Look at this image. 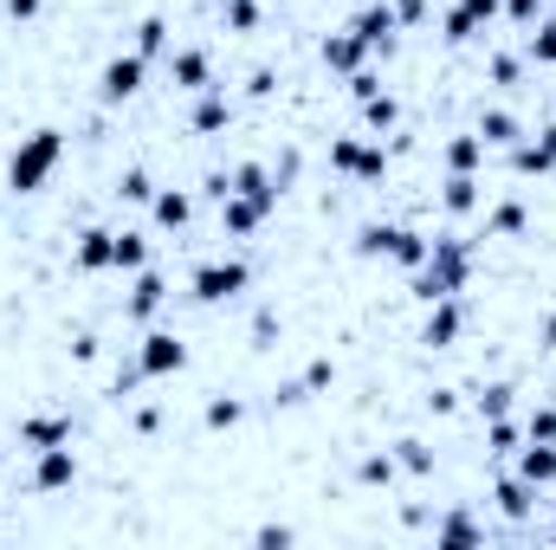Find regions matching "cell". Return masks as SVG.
Listing matches in <instances>:
<instances>
[{
	"label": "cell",
	"mask_w": 556,
	"mask_h": 550,
	"mask_svg": "<svg viewBox=\"0 0 556 550\" xmlns=\"http://www.w3.org/2000/svg\"><path fill=\"white\" fill-rule=\"evenodd\" d=\"M551 72H556V65H551Z\"/></svg>",
	"instance_id": "94428289"
},
{
	"label": "cell",
	"mask_w": 556,
	"mask_h": 550,
	"mask_svg": "<svg viewBox=\"0 0 556 550\" xmlns=\"http://www.w3.org/2000/svg\"><path fill=\"white\" fill-rule=\"evenodd\" d=\"M427 240L433 234H420V227H402V221H389V266H402V273H420L427 266Z\"/></svg>",
	"instance_id": "ac0fdd59"
},
{
	"label": "cell",
	"mask_w": 556,
	"mask_h": 550,
	"mask_svg": "<svg viewBox=\"0 0 556 550\" xmlns=\"http://www.w3.org/2000/svg\"><path fill=\"white\" fill-rule=\"evenodd\" d=\"M427 409H433V414H453V409H459V396H453V389H433V396H427Z\"/></svg>",
	"instance_id": "db71d44e"
},
{
	"label": "cell",
	"mask_w": 556,
	"mask_h": 550,
	"mask_svg": "<svg viewBox=\"0 0 556 550\" xmlns=\"http://www.w3.org/2000/svg\"><path fill=\"white\" fill-rule=\"evenodd\" d=\"M485 78H492V85H518V78H525V59H511V52H492V59H485Z\"/></svg>",
	"instance_id": "60d3db41"
},
{
	"label": "cell",
	"mask_w": 556,
	"mask_h": 550,
	"mask_svg": "<svg viewBox=\"0 0 556 550\" xmlns=\"http://www.w3.org/2000/svg\"><path fill=\"white\" fill-rule=\"evenodd\" d=\"M356 33H363V46L369 52H395V39H402V20H395V0H369V7H356V20H350Z\"/></svg>",
	"instance_id": "52a82bcc"
},
{
	"label": "cell",
	"mask_w": 556,
	"mask_h": 550,
	"mask_svg": "<svg viewBox=\"0 0 556 550\" xmlns=\"http://www.w3.org/2000/svg\"><path fill=\"white\" fill-rule=\"evenodd\" d=\"M538 343H544V350H551V357H556V304H551V311H544V324H538Z\"/></svg>",
	"instance_id": "f5cc1de1"
},
{
	"label": "cell",
	"mask_w": 556,
	"mask_h": 550,
	"mask_svg": "<svg viewBox=\"0 0 556 550\" xmlns=\"http://www.w3.org/2000/svg\"><path fill=\"white\" fill-rule=\"evenodd\" d=\"M511 460H518V479H531L538 492H544V486H556V440H525Z\"/></svg>",
	"instance_id": "603a6c76"
},
{
	"label": "cell",
	"mask_w": 556,
	"mask_h": 550,
	"mask_svg": "<svg viewBox=\"0 0 556 550\" xmlns=\"http://www.w3.org/2000/svg\"><path fill=\"white\" fill-rule=\"evenodd\" d=\"M356 260H382L389 253V221H369V227H356V247H350Z\"/></svg>",
	"instance_id": "ab89813d"
},
{
	"label": "cell",
	"mask_w": 556,
	"mask_h": 550,
	"mask_svg": "<svg viewBox=\"0 0 556 550\" xmlns=\"http://www.w3.org/2000/svg\"><path fill=\"white\" fill-rule=\"evenodd\" d=\"M551 545H556V532H551Z\"/></svg>",
	"instance_id": "680465c9"
},
{
	"label": "cell",
	"mask_w": 556,
	"mask_h": 550,
	"mask_svg": "<svg viewBox=\"0 0 556 550\" xmlns=\"http://www.w3.org/2000/svg\"><path fill=\"white\" fill-rule=\"evenodd\" d=\"M479 414L492 421V414H511V383H485L479 389Z\"/></svg>",
	"instance_id": "7bdbcfd3"
},
{
	"label": "cell",
	"mask_w": 556,
	"mask_h": 550,
	"mask_svg": "<svg viewBox=\"0 0 556 550\" xmlns=\"http://www.w3.org/2000/svg\"><path fill=\"white\" fill-rule=\"evenodd\" d=\"M227 188H240V195H253V201H266L273 214H278V201H285V188H278V175L266 168V162H253V155L227 168Z\"/></svg>",
	"instance_id": "9a60e30c"
},
{
	"label": "cell",
	"mask_w": 556,
	"mask_h": 550,
	"mask_svg": "<svg viewBox=\"0 0 556 550\" xmlns=\"http://www.w3.org/2000/svg\"><path fill=\"white\" fill-rule=\"evenodd\" d=\"M440 162H446V175H479V168H485V137H479V130H459V137H446Z\"/></svg>",
	"instance_id": "d4e9b609"
},
{
	"label": "cell",
	"mask_w": 556,
	"mask_h": 550,
	"mask_svg": "<svg viewBox=\"0 0 556 550\" xmlns=\"http://www.w3.org/2000/svg\"><path fill=\"white\" fill-rule=\"evenodd\" d=\"M453 7H459V13H466V20H472L479 33H485V26H492L498 13H505V0H453Z\"/></svg>",
	"instance_id": "ee69618b"
},
{
	"label": "cell",
	"mask_w": 556,
	"mask_h": 550,
	"mask_svg": "<svg viewBox=\"0 0 556 550\" xmlns=\"http://www.w3.org/2000/svg\"><path fill=\"white\" fill-rule=\"evenodd\" d=\"M544 13H551V0H505V20H511V26H525V33H531Z\"/></svg>",
	"instance_id": "b9f144b4"
},
{
	"label": "cell",
	"mask_w": 556,
	"mask_h": 550,
	"mask_svg": "<svg viewBox=\"0 0 556 550\" xmlns=\"http://www.w3.org/2000/svg\"><path fill=\"white\" fill-rule=\"evenodd\" d=\"M479 201H485V182H479V175H446V182H440V208H446V221L479 214Z\"/></svg>",
	"instance_id": "ffe728a7"
},
{
	"label": "cell",
	"mask_w": 556,
	"mask_h": 550,
	"mask_svg": "<svg viewBox=\"0 0 556 550\" xmlns=\"http://www.w3.org/2000/svg\"><path fill=\"white\" fill-rule=\"evenodd\" d=\"M253 545H260V550H285V545H298V532H291V525H260V532H253Z\"/></svg>",
	"instance_id": "681fc988"
},
{
	"label": "cell",
	"mask_w": 556,
	"mask_h": 550,
	"mask_svg": "<svg viewBox=\"0 0 556 550\" xmlns=\"http://www.w3.org/2000/svg\"><path fill=\"white\" fill-rule=\"evenodd\" d=\"M518 434H525V427H518L511 414H492V421H485V453H498V460H505V453H518V447H525Z\"/></svg>",
	"instance_id": "e575fe53"
},
{
	"label": "cell",
	"mask_w": 556,
	"mask_h": 550,
	"mask_svg": "<svg viewBox=\"0 0 556 550\" xmlns=\"http://www.w3.org/2000/svg\"><path fill=\"white\" fill-rule=\"evenodd\" d=\"M273 85H278V72H273V65H260V72H253V85H247V91H253V98H273Z\"/></svg>",
	"instance_id": "816d5d0a"
},
{
	"label": "cell",
	"mask_w": 556,
	"mask_h": 550,
	"mask_svg": "<svg viewBox=\"0 0 556 550\" xmlns=\"http://www.w3.org/2000/svg\"><path fill=\"white\" fill-rule=\"evenodd\" d=\"M395 20L415 33V26H427V0H395Z\"/></svg>",
	"instance_id": "f907efd6"
},
{
	"label": "cell",
	"mask_w": 556,
	"mask_h": 550,
	"mask_svg": "<svg viewBox=\"0 0 556 550\" xmlns=\"http://www.w3.org/2000/svg\"><path fill=\"white\" fill-rule=\"evenodd\" d=\"M59 162H65V130L59 124H39V130H26V137L7 149V188L13 195H39L59 175Z\"/></svg>",
	"instance_id": "7a4b0ae2"
},
{
	"label": "cell",
	"mask_w": 556,
	"mask_h": 550,
	"mask_svg": "<svg viewBox=\"0 0 556 550\" xmlns=\"http://www.w3.org/2000/svg\"><path fill=\"white\" fill-rule=\"evenodd\" d=\"M188 370V337L181 330H162V324H149L137 343V376H149V383H175Z\"/></svg>",
	"instance_id": "277c9868"
},
{
	"label": "cell",
	"mask_w": 556,
	"mask_h": 550,
	"mask_svg": "<svg viewBox=\"0 0 556 550\" xmlns=\"http://www.w3.org/2000/svg\"><path fill=\"white\" fill-rule=\"evenodd\" d=\"M492 505H498L511 525H525V518L538 512V486H531V479H518V473H498V479H492Z\"/></svg>",
	"instance_id": "2e32d148"
},
{
	"label": "cell",
	"mask_w": 556,
	"mask_h": 550,
	"mask_svg": "<svg viewBox=\"0 0 556 550\" xmlns=\"http://www.w3.org/2000/svg\"><path fill=\"white\" fill-rule=\"evenodd\" d=\"M247 285H253V266H247V260H201V266L188 273V298L214 311V304H233Z\"/></svg>",
	"instance_id": "3957f363"
},
{
	"label": "cell",
	"mask_w": 556,
	"mask_h": 550,
	"mask_svg": "<svg viewBox=\"0 0 556 550\" xmlns=\"http://www.w3.org/2000/svg\"><path fill=\"white\" fill-rule=\"evenodd\" d=\"M472 39H479V26H472L459 7H446V13H440V46H472Z\"/></svg>",
	"instance_id": "f35d334b"
},
{
	"label": "cell",
	"mask_w": 556,
	"mask_h": 550,
	"mask_svg": "<svg viewBox=\"0 0 556 550\" xmlns=\"http://www.w3.org/2000/svg\"><path fill=\"white\" fill-rule=\"evenodd\" d=\"M207 7H227V0H207Z\"/></svg>",
	"instance_id": "9f6ffc18"
},
{
	"label": "cell",
	"mask_w": 556,
	"mask_h": 550,
	"mask_svg": "<svg viewBox=\"0 0 556 550\" xmlns=\"http://www.w3.org/2000/svg\"><path fill=\"white\" fill-rule=\"evenodd\" d=\"M356 111H363V137H389V130L402 124V98H395V91H376V98H363Z\"/></svg>",
	"instance_id": "4316f807"
},
{
	"label": "cell",
	"mask_w": 556,
	"mask_h": 550,
	"mask_svg": "<svg viewBox=\"0 0 556 550\" xmlns=\"http://www.w3.org/2000/svg\"><path fill=\"white\" fill-rule=\"evenodd\" d=\"M0 479H7V460H0Z\"/></svg>",
	"instance_id": "6f0895ef"
},
{
	"label": "cell",
	"mask_w": 556,
	"mask_h": 550,
	"mask_svg": "<svg viewBox=\"0 0 556 550\" xmlns=\"http://www.w3.org/2000/svg\"><path fill=\"white\" fill-rule=\"evenodd\" d=\"M142 85H149V59L130 46V52H111V59L98 65V85H91V91H98V104H111V111H117V104H130V98H137Z\"/></svg>",
	"instance_id": "5b68a950"
},
{
	"label": "cell",
	"mask_w": 556,
	"mask_h": 550,
	"mask_svg": "<svg viewBox=\"0 0 556 550\" xmlns=\"http://www.w3.org/2000/svg\"><path fill=\"white\" fill-rule=\"evenodd\" d=\"M266 221H273V208H266V201H253V195H240V188H227V195H220V234H227V240H253Z\"/></svg>",
	"instance_id": "ba28073f"
},
{
	"label": "cell",
	"mask_w": 556,
	"mask_h": 550,
	"mask_svg": "<svg viewBox=\"0 0 556 550\" xmlns=\"http://www.w3.org/2000/svg\"><path fill=\"white\" fill-rule=\"evenodd\" d=\"M72 440V414H26L20 421V447L39 453V447H65Z\"/></svg>",
	"instance_id": "7402d4cb"
},
{
	"label": "cell",
	"mask_w": 556,
	"mask_h": 550,
	"mask_svg": "<svg viewBox=\"0 0 556 550\" xmlns=\"http://www.w3.org/2000/svg\"><path fill=\"white\" fill-rule=\"evenodd\" d=\"M525 59H531V65H556V7L525 33Z\"/></svg>",
	"instance_id": "d6a6232c"
},
{
	"label": "cell",
	"mask_w": 556,
	"mask_h": 550,
	"mask_svg": "<svg viewBox=\"0 0 556 550\" xmlns=\"http://www.w3.org/2000/svg\"><path fill=\"white\" fill-rule=\"evenodd\" d=\"M343 91L363 104V98H376V91H382V72H369V65H363V72H350V78H343Z\"/></svg>",
	"instance_id": "bcb514c9"
},
{
	"label": "cell",
	"mask_w": 556,
	"mask_h": 550,
	"mask_svg": "<svg viewBox=\"0 0 556 550\" xmlns=\"http://www.w3.org/2000/svg\"><path fill=\"white\" fill-rule=\"evenodd\" d=\"M168 85H175V91H207V85H220L207 46H175V52H168Z\"/></svg>",
	"instance_id": "7c38bea8"
},
{
	"label": "cell",
	"mask_w": 556,
	"mask_h": 550,
	"mask_svg": "<svg viewBox=\"0 0 556 550\" xmlns=\"http://www.w3.org/2000/svg\"><path fill=\"white\" fill-rule=\"evenodd\" d=\"M260 20H266L260 0H227V7H220V26H227V33H260Z\"/></svg>",
	"instance_id": "8d00e7d4"
},
{
	"label": "cell",
	"mask_w": 556,
	"mask_h": 550,
	"mask_svg": "<svg viewBox=\"0 0 556 550\" xmlns=\"http://www.w3.org/2000/svg\"><path fill=\"white\" fill-rule=\"evenodd\" d=\"M142 266H149V234L124 227V234H117V260H111V273H142Z\"/></svg>",
	"instance_id": "836d02e7"
},
{
	"label": "cell",
	"mask_w": 556,
	"mask_h": 550,
	"mask_svg": "<svg viewBox=\"0 0 556 550\" xmlns=\"http://www.w3.org/2000/svg\"><path fill=\"white\" fill-rule=\"evenodd\" d=\"M538 137H544V142H551V149H556V124H544V130H538Z\"/></svg>",
	"instance_id": "11a10c76"
},
{
	"label": "cell",
	"mask_w": 556,
	"mask_h": 550,
	"mask_svg": "<svg viewBox=\"0 0 556 550\" xmlns=\"http://www.w3.org/2000/svg\"><path fill=\"white\" fill-rule=\"evenodd\" d=\"M472 130L485 137V149H511V142L525 137V117H518V111H505V104H485Z\"/></svg>",
	"instance_id": "cb8c5ba5"
},
{
	"label": "cell",
	"mask_w": 556,
	"mask_h": 550,
	"mask_svg": "<svg viewBox=\"0 0 556 550\" xmlns=\"http://www.w3.org/2000/svg\"><path fill=\"white\" fill-rule=\"evenodd\" d=\"M505 155H511V175H525V182H538V175H556V149H551L544 137H531V130L511 142Z\"/></svg>",
	"instance_id": "d6986e66"
},
{
	"label": "cell",
	"mask_w": 556,
	"mask_h": 550,
	"mask_svg": "<svg viewBox=\"0 0 556 550\" xmlns=\"http://www.w3.org/2000/svg\"><path fill=\"white\" fill-rule=\"evenodd\" d=\"M472 285V240L466 234H440L427 240V266L408 273V298L415 304H433V298H453Z\"/></svg>",
	"instance_id": "6da1fadb"
},
{
	"label": "cell",
	"mask_w": 556,
	"mask_h": 550,
	"mask_svg": "<svg viewBox=\"0 0 556 550\" xmlns=\"http://www.w3.org/2000/svg\"><path fill=\"white\" fill-rule=\"evenodd\" d=\"M389 453H395V466H402V473H415V479H433V447H427L420 434H402Z\"/></svg>",
	"instance_id": "1f68e13d"
},
{
	"label": "cell",
	"mask_w": 556,
	"mask_h": 550,
	"mask_svg": "<svg viewBox=\"0 0 556 550\" xmlns=\"http://www.w3.org/2000/svg\"><path fill=\"white\" fill-rule=\"evenodd\" d=\"M168 304V273L162 266H142L130 273V298H124V317L130 324H155V311Z\"/></svg>",
	"instance_id": "30bf717a"
},
{
	"label": "cell",
	"mask_w": 556,
	"mask_h": 550,
	"mask_svg": "<svg viewBox=\"0 0 556 550\" xmlns=\"http://www.w3.org/2000/svg\"><path fill=\"white\" fill-rule=\"evenodd\" d=\"M363 130H343V137H330V168L337 175H356V155H363Z\"/></svg>",
	"instance_id": "74e56055"
},
{
	"label": "cell",
	"mask_w": 556,
	"mask_h": 550,
	"mask_svg": "<svg viewBox=\"0 0 556 550\" xmlns=\"http://www.w3.org/2000/svg\"><path fill=\"white\" fill-rule=\"evenodd\" d=\"M111 195H117V201H137V208H149V195H155V175L130 162V168L117 175V188H111Z\"/></svg>",
	"instance_id": "d590c367"
},
{
	"label": "cell",
	"mask_w": 556,
	"mask_h": 550,
	"mask_svg": "<svg viewBox=\"0 0 556 550\" xmlns=\"http://www.w3.org/2000/svg\"><path fill=\"white\" fill-rule=\"evenodd\" d=\"M551 7H556V0H551Z\"/></svg>",
	"instance_id": "91938a15"
},
{
	"label": "cell",
	"mask_w": 556,
	"mask_h": 550,
	"mask_svg": "<svg viewBox=\"0 0 556 550\" xmlns=\"http://www.w3.org/2000/svg\"><path fill=\"white\" fill-rule=\"evenodd\" d=\"M525 440H556V409H551V402L525 414Z\"/></svg>",
	"instance_id": "f6af8a7d"
},
{
	"label": "cell",
	"mask_w": 556,
	"mask_h": 550,
	"mask_svg": "<svg viewBox=\"0 0 556 550\" xmlns=\"http://www.w3.org/2000/svg\"><path fill=\"white\" fill-rule=\"evenodd\" d=\"M240 421H247V402L240 396H207V409H201V427L207 434H233Z\"/></svg>",
	"instance_id": "4dcf8cb0"
},
{
	"label": "cell",
	"mask_w": 556,
	"mask_h": 550,
	"mask_svg": "<svg viewBox=\"0 0 556 550\" xmlns=\"http://www.w3.org/2000/svg\"><path fill=\"white\" fill-rule=\"evenodd\" d=\"M433 545L440 550H479L485 545V525H479L472 512H446V518L433 525Z\"/></svg>",
	"instance_id": "484cf974"
},
{
	"label": "cell",
	"mask_w": 556,
	"mask_h": 550,
	"mask_svg": "<svg viewBox=\"0 0 556 550\" xmlns=\"http://www.w3.org/2000/svg\"><path fill=\"white\" fill-rule=\"evenodd\" d=\"M0 13H7L13 26H33V20L46 13V0H0Z\"/></svg>",
	"instance_id": "c3c4849f"
},
{
	"label": "cell",
	"mask_w": 556,
	"mask_h": 550,
	"mask_svg": "<svg viewBox=\"0 0 556 550\" xmlns=\"http://www.w3.org/2000/svg\"><path fill=\"white\" fill-rule=\"evenodd\" d=\"M395 473H402V466H395V453H389V447H376V453H363V460H356V486H369V492H376V486L389 492V486H395Z\"/></svg>",
	"instance_id": "f546056e"
},
{
	"label": "cell",
	"mask_w": 556,
	"mask_h": 550,
	"mask_svg": "<svg viewBox=\"0 0 556 550\" xmlns=\"http://www.w3.org/2000/svg\"><path fill=\"white\" fill-rule=\"evenodd\" d=\"M149 221H155L162 234H181V227L194 221V195H188V188H155V195H149Z\"/></svg>",
	"instance_id": "e0dca14e"
},
{
	"label": "cell",
	"mask_w": 556,
	"mask_h": 550,
	"mask_svg": "<svg viewBox=\"0 0 556 550\" xmlns=\"http://www.w3.org/2000/svg\"><path fill=\"white\" fill-rule=\"evenodd\" d=\"M111 260H117V227H85L78 240H72V266L91 278V273H111Z\"/></svg>",
	"instance_id": "5bb4252c"
},
{
	"label": "cell",
	"mask_w": 556,
	"mask_h": 550,
	"mask_svg": "<svg viewBox=\"0 0 556 550\" xmlns=\"http://www.w3.org/2000/svg\"><path fill=\"white\" fill-rule=\"evenodd\" d=\"M227 124H233V98H227V85H207V91H194L188 130H194V137H220Z\"/></svg>",
	"instance_id": "4fadbf2b"
},
{
	"label": "cell",
	"mask_w": 556,
	"mask_h": 550,
	"mask_svg": "<svg viewBox=\"0 0 556 550\" xmlns=\"http://www.w3.org/2000/svg\"><path fill=\"white\" fill-rule=\"evenodd\" d=\"M389 168H395V155L369 137V142H363V155H356V175H350V182H356V188H382V182H389Z\"/></svg>",
	"instance_id": "83f0119b"
},
{
	"label": "cell",
	"mask_w": 556,
	"mask_h": 550,
	"mask_svg": "<svg viewBox=\"0 0 556 550\" xmlns=\"http://www.w3.org/2000/svg\"><path fill=\"white\" fill-rule=\"evenodd\" d=\"M130 33H137V52H142V59H168V52H175V46H168V33H175V26H168L162 13H142Z\"/></svg>",
	"instance_id": "f1b7e54d"
},
{
	"label": "cell",
	"mask_w": 556,
	"mask_h": 550,
	"mask_svg": "<svg viewBox=\"0 0 556 550\" xmlns=\"http://www.w3.org/2000/svg\"><path fill=\"white\" fill-rule=\"evenodd\" d=\"M78 486V453L72 440L65 447H39L33 453V492H72Z\"/></svg>",
	"instance_id": "9c48e42d"
},
{
	"label": "cell",
	"mask_w": 556,
	"mask_h": 550,
	"mask_svg": "<svg viewBox=\"0 0 556 550\" xmlns=\"http://www.w3.org/2000/svg\"><path fill=\"white\" fill-rule=\"evenodd\" d=\"M427 317H420V343L427 350H453L459 337H466V304H459V291L453 298H433V304H420Z\"/></svg>",
	"instance_id": "8992f818"
},
{
	"label": "cell",
	"mask_w": 556,
	"mask_h": 550,
	"mask_svg": "<svg viewBox=\"0 0 556 550\" xmlns=\"http://www.w3.org/2000/svg\"><path fill=\"white\" fill-rule=\"evenodd\" d=\"M525 227H531V208H525V195H505V201H492V214H485V240H525Z\"/></svg>",
	"instance_id": "44dd1931"
},
{
	"label": "cell",
	"mask_w": 556,
	"mask_h": 550,
	"mask_svg": "<svg viewBox=\"0 0 556 550\" xmlns=\"http://www.w3.org/2000/svg\"><path fill=\"white\" fill-rule=\"evenodd\" d=\"M330 383H337V363H330V357H311V370H304V389L317 396V389H330Z\"/></svg>",
	"instance_id": "7dc6e473"
},
{
	"label": "cell",
	"mask_w": 556,
	"mask_h": 550,
	"mask_svg": "<svg viewBox=\"0 0 556 550\" xmlns=\"http://www.w3.org/2000/svg\"><path fill=\"white\" fill-rule=\"evenodd\" d=\"M317 59H324V72H337V78H350V72H363V59H369V46H363V33H356V26H337V33H324V46H317Z\"/></svg>",
	"instance_id": "8fae6325"
}]
</instances>
